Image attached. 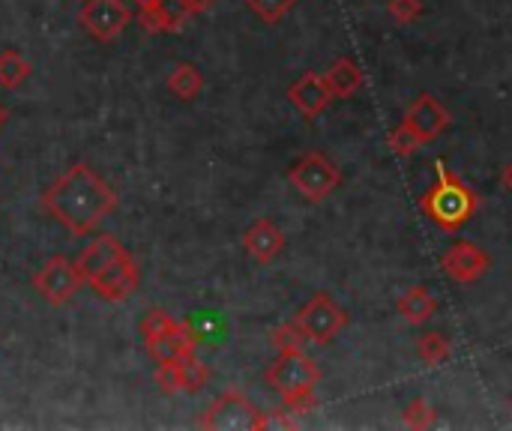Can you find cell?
I'll return each mask as SVG.
<instances>
[{"instance_id":"obj_30","label":"cell","mask_w":512,"mask_h":431,"mask_svg":"<svg viewBox=\"0 0 512 431\" xmlns=\"http://www.w3.org/2000/svg\"><path fill=\"white\" fill-rule=\"evenodd\" d=\"M138 24H141L147 33H171V30H168V21H165V15H162L156 6L138 9Z\"/></svg>"},{"instance_id":"obj_15","label":"cell","mask_w":512,"mask_h":431,"mask_svg":"<svg viewBox=\"0 0 512 431\" xmlns=\"http://www.w3.org/2000/svg\"><path fill=\"white\" fill-rule=\"evenodd\" d=\"M399 315H402V321L405 324H411V327H423V324H429L432 318H435V312H438V300H435V294L429 291V285H414V288H408L402 297H399Z\"/></svg>"},{"instance_id":"obj_25","label":"cell","mask_w":512,"mask_h":431,"mask_svg":"<svg viewBox=\"0 0 512 431\" xmlns=\"http://www.w3.org/2000/svg\"><path fill=\"white\" fill-rule=\"evenodd\" d=\"M189 327H192V333L198 336V342L204 345V342H210V339H219L222 333H225V324H222V318H216V315H210V312H201V315H195L192 321H186Z\"/></svg>"},{"instance_id":"obj_32","label":"cell","mask_w":512,"mask_h":431,"mask_svg":"<svg viewBox=\"0 0 512 431\" xmlns=\"http://www.w3.org/2000/svg\"><path fill=\"white\" fill-rule=\"evenodd\" d=\"M501 186H504V189L512 195V162H507V165H504V171H501Z\"/></svg>"},{"instance_id":"obj_4","label":"cell","mask_w":512,"mask_h":431,"mask_svg":"<svg viewBox=\"0 0 512 431\" xmlns=\"http://www.w3.org/2000/svg\"><path fill=\"white\" fill-rule=\"evenodd\" d=\"M198 426L213 431H258L267 429V417L243 393L228 390L207 408V414L198 420Z\"/></svg>"},{"instance_id":"obj_19","label":"cell","mask_w":512,"mask_h":431,"mask_svg":"<svg viewBox=\"0 0 512 431\" xmlns=\"http://www.w3.org/2000/svg\"><path fill=\"white\" fill-rule=\"evenodd\" d=\"M417 354L426 366H444L453 354V345L444 333L432 330V333H423L420 342H417Z\"/></svg>"},{"instance_id":"obj_6","label":"cell","mask_w":512,"mask_h":431,"mask_svg":"<svg viewBox=\"0 0 512 431\" xmlns=\"http://www.w3.org/2000/svg\"><path fill=\"white\" fill-rule=\"evenodd\" d=\"M288 180L306 201H324L342 186V171L324 153H306L291 168Z\"/></svg>"},{"instance_id":"obj_33","label":"cell","mask_w":512,"mask_h":431,"mask_svg":"<svg viewBox=\"0 0 512 431\" xmlns=\"http://www.w3.org/2000/svg\"><path fill=\"white\" fill-rule=\"evenodd\" d=\"M132 3H138V9H147V6H156L159 0H132Z\"/></svg>"},{"instance_id":"obj_2","label":"cell","mask_w":512,"mask_h":431,"mask_svg":"<svg viewBox=\"0 0 512 431\" xmlns=\"http://www.w3.org/2000/svg\"><path fill=\"white\" fill-rule=\"evenodd\" d=\"M435 171H438V180L435 186L420 198V210L432 219V225H438L441 231H459L465 228L474 213L480 210V195L465 186L450 168L444 159L435 162Z\"/></svg>"},{"instance_id":"obj_34","label":"cell","mask_w":512,"mask_h":431,"mask_svg":"<svg viewBox=\"0 0 512 431\" xmlns=\"http://www.w3.org/2000/svg\"><path fill=\"white\" fill-rule=\"evenodd\" d=\"M3 123H6V108L0 105V126H3Z\"/></svg>"},{"instance_id":"obj_1","label":"cell","mask_w":512,"mask_h":431,"mask_svg":"<svg viewBox=\"0 0 512 431\" xmlns=\"http://www.w3.org/2000/svg\"><path fill=\"white\" fill-rule=\"evenodd\" d=\"M117 207V192L84 162H72L45 192L42 210L69 234L84 237Z\"/></svg>"},{"instance_id":"obj_28","label":"cell","mask_w":512,"mask_h":431,"mask_svg":"<svg viewBox=\"0 0 512 431\" xmlns=\"http://www.w3.org/2000/svg\"><path fill=\"white\" fill-rule=\"evenodd\" d=\"M156 9L165 15V21H168V30H171V33H174V30H180V27L192 18L189 6H186L183 0H159V3H156Z\"/></svg>"},{"instance_id":"obj_14","label":"cell","mask_w":512,"mask_h":431,"mask_svg":"<svg viewBox=\"0 0 512 431\" xmlns=\"http://www.w3.org/2000/svg\"><path fill=\"white\" fill-rule=\"evenodd\" d=\"M123 255H129V252L123 249V243H120L117 237L99 234V237H93V240L81 249V255L75 258V267H78V273L84 276V282H90L96 273H102L105 267H111V264L120 261Z\"/></svg>"},{"instance_id":"obj_24","label":"cell","mask_w":512,"mask_h":431,"mask_svg":"<svg viewBox=\"0 0 512 431\" xmlns=\"http://www.w3.org/2000/svg\"><path fill=\"white\" fill-rule=\"evenodd\" d=\"M297 0H246V6L264 21V24H279Z\"/></svg>"},{"instance_id":"obj_5","label":"cell","mask_w":512,"mask_h":431,"mask_svg":"<svg viewBox=\"0 0 512 431\" xmlns=\"http://www.w3.org/2000/svg\"><path fill=\"white\" fill-rule=\"evenodd\" d=\"M81 282H84V276L78 273L75 261L63 258V255H54V258H48V261L36 270V276H33V291H36L48 306L60 309V306L72 303V297L78 294Z\"/></svg>"},{"instance_id":"obj_20","label":"cell","mask_w":512,"mask_h":431,"mask_svg":"<svg viewBox=\"0 0 512 431\" xmlns=\"http://www.w3.org/2000/svg\"><path fill=\"white\" fill-rule=\"evenodd\" d=\"M177 327H180V321H174L165 309H147L144 318H141V336H144V342L162 339V336L174 333Z\"/></svg>"},{"instance_id":"obj_13","label":"cell","mask_w":512,"mask_h":431,"mask_svg":"<svg viewBox=\"0 0 512 431\" xmlns=\"http://www.w3.org/2000/svg\"><path fill=\"white\" fill-rule=\"evenodd\" d=\"M243 246L246 255L258 264H270L285 252V234L273 219H258L249 225V231L243 234Z\"/></svg>"},{"instance_id":"obj_11","label":"cell","mask_w":512,"mask_h":431,"mask_svg":"<svg viewBox=\"0 0 512 431\" xmlns=\"http://www.w3.org/2000/svg\"><path fill=\"white\" fill-rule=\"evenodd\" d=\"M402 126H408L423 144H429V141H435V138L450 126V111H447L432 93H420V96L411 102V108H408Z\"/></svg>"},{"instance_id":"obj_21","label":"cell","mask_w":512,"mask_h":431,"mask_svg":"<svg viewBox=\"0 0 512 431\" xmlns=\"http://www.w3.org/2000/svg\"><path fill=\"white\" fill-rule=\"evenodd\" d=\"M177 366H180V378H183V393H201V390L207 387L210 372H207V366H204V363H198V360H195V354L180 357V360H177Z\"/></svg>"},{"instance_id":"obj_31","label":"cell","mask_w":512,"mask_h":431,"mask_svg":"<svg viewBox=\"0 0 512 431\" xmlns=\"http://www.w3.org/2000/svg\"><path fill=\"white\" fill-rule=\"evenodd\" d=\"M183 3L189 6V12H192V15H201V12H207L216 0H183Z\"/></svg>"},{"instance_id":"obj_22","label":"cell","mask_w":512,"mask_h":431,"mask_svg":"<svg viewBox=\"0 0 512 431\" xmlns=\"http://www.w3.org/2000/svg\"><path fill=\"white\" fill-rule=\"evenodd\" d=\"M270 342L282 354V351H300L303 342H309V339H306V333H303V327L297 321H288V324H282V327H276L270 333Z\"/></svg>"},{"instance_id":"obj_3","label":"cell","mask_w":512,"mask_h":431,"mask_svg":"<svg viewBox=\"0 0 512 431\" xmlns=\"http://www.w3.org/2000/svg\"><path fill=\"white\" fill-rule=\"evenodd\" d=\"M264 378L282 396L285 414L297 417L315 408V387L321 384V369L303 351H282Z\"/></svg>"},{"instance_id":"obj_8","label":"cell","mask_w":512,"mask_h":431,"mask_svg":"<svg viewBox=\"0 0 512 431\" xmlns=\"http://www.w3.org/2000/svg\"><path fill=\"white\" fill-rule=\"evenodd\" d=\"M78 21L84 33L96 42H114L132 21V12L123 0H81Z\"/></svg>"},{"instance_id":"obj_17","label":"cell","mask_w":512,"mask_h":431,"mask_svg":"<svg viewBox=\"0 0 512 431\" xmlns=\"http://www.w3.org/2000/svg\"><path fill=\"white\" fill-rule=\"evenodd\" d=\"M168 90H171L177 99L192 102V99L204 90V75H201V69L192 66V63H177V66L171 69V75H168Z\"/></svg>"},{"instance_id":"obj_26","label":"cell","mask_w":512,"mask_h":431,"mask_svg":"<svg viewBox=\"0 0 512 431\" xmlns=\"http://www.w3.org/2000/svg\"><path fill=\"white\" fill-rule=\"evenodd\" d=\"M156 387L168 396L183 393V378H180V366L174 363H156Z\"/></svg>"},{"instance_id":"obj_7","label":"cell","mask_w":512,"mask_h":431,"mask_svg":"<svg viewBox=\"0 0 512 431\" xmlns=\"http://www.w3.org/2000/svg\"><path fill=\"white\" fill-rule=\"evenodd\" d=\"M306 339L315 342V345H330L345 327H348V312L330 297V294H315L294 318Z\"/></svg>"},{"instance_id":"obj_23","label":"cell","mask_w":512,"mask_h":431,"mask_svg":"<svg viewBox=\"0 0 512 431\" xmlns=\"http://www.w3.org/2000/svg\"><path fill=\"white\" fill-rule=\"evenodd\" d=\"M402 420H405L408 429H432V426L438 423V411H435L426 399H417V402H411V405L402 411Z\"/></svg>"},{"instance_id":"obj_35","label":"cell","mask_w":512,"mask_h":431,"mask_svg":"<svg viewBox=\"0 0 512 431\" xmlns=\"http://www.w3.org/2000/svg\"><path fill=\"white\" fill-rule=\"evenodd\" d=\"M510 408H512V399H510Z\"/></svg>"},{"instance_id":"obj_18","label":"cell","mask_w":512,"mask_h":431,"mask_svg":"<svg viewBox=\"0 0 512 431\" xmlns=\"http://www.w3.org/2000/svg\"><path fill=\"white\" fill-rule=\"evenodd\" d=\"M30 63L18 54V51H12V48H6V51H0V87H6V90H18L27 78H30Z\"/></svg>"},{"instance_id":"obj_29","label":"cell","mask_w":512,"mask_h":431,"mask_svg":"<svg viewBox=\"0 0 512 431\" xmlns=\"http://www.w3.org/2000/svg\"><path fill=\"white\" fill-rule=\"evenodd\" d=\"M387 12L393 21L399 24H411L423 15V0H390L387 3Z\"/></svg>"},{"instance_id":"obj_9","label":"cell","mask_w":512,"mask_h":431,"mask_svg":"<svg viewBox=\"0 0 512 431\" xmlns=\"http://www.w3.org/2000/svg\"><path fill=\"white\" fill-rule=\"evenodd\" d=\"M87 285L105 303H126L138 291V285H141V270H138L132 255H123L120 261H114L111 267L96 273Z\"/></svg>"},{"instance_id":"obj_10","label":"cell","mask_w":512,"mask_h":431,"mask_svg":"<svg viewBox=\"0 0 512 431\" xmlns=\"http://www.w3.org/2000/svg\"><path fill=\"white\" fill-rule=\"evenodd\" d=\"M441 267L444 273L459 282V285H474L480 282L489 270H492V258L489 252H483L477 243L468 240H456L444 255H441Z\"/></svg>"},{"instance_id":"obj_27","label":"cell","mask_w":512,"mask_h":431,"mask_svg":"<svg viewBox=\"0 0 512 431\" xmlns=\"http://www.w3.org/2000/svg\"><path fill=\"white\" fill-rule=\"evenodd\" d=\"M387 144H390V150H393L396 156H411V153H417V150L423 147V141H420L408 126H402V123H399V129L387 138Z\"/></svg>"},{"instance_id":"obj_12","label":"cell","mask_w":512,"mask_h":431,"mask_svg":"<svg viewBox=\"0 0 512 431\" xmlns=\"http://www.w3.org/2000/svg\"><path fill=\"white\" fill-rule=\"evenodd\" d=\"M288 99H291V105H294L303 117L315 120V117H318L321 111H327V105L333 102V90H330V84H327L324 75H318V72H303V75L288 87Z\"/></svg>"},{"instance_id":"obj_16","label":"cell","mask_w":512,"mask_h":431,"mask_svg":"<svg viewBox=\"0 0 512 431\" xmlns=\"http://www.w3.org/2000/svg\"><path fill=\"white\" fill-rule=\"evenodd\" d=\"M333 99H351L360 87H363V69L351 60V57H339L327 72H324Z\"/></svg>"}]
</instances>
